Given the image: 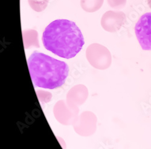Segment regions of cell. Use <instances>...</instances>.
<instances>
[{
    "label": "cell",
    "mask_w": 151,
    "mask_h": 149,
    "mask_svg": "<svg viewBox=\"0 0 151 149\" xmlns=\"http://www.w3.org/2000/svg\"><path fill=\"white\" fill-rule=\"evenodd\" d=\"M42 41L48 51L66 59L74 57L85 44L83 36L76 24L65 19L50 23L43 32Z\"/></svg>",
    "instance_id": "6da1fadb"
},
{
    "label": "cell",
    "mask_w": 151,
    "mask_h": 149,
    "mask_svg": "<svg viewBox=\"0 0 151 149\" xmlns=\"http://www.w3.org/2000/svg\"><path fill=\"white\" fill-rule=\"evenodd\" d=\"M27 64L33 83L38 88H59L65 83L68 76L69 67L65 62L37 51L30 56Z\"/></svg>",
    "instance_id": "7a4b0ae2"
},
{
    "label": "cell",
    "mask_w": 151,
    "mask_h": 149,
    "mask_svg": "<svg viewBox=\"0 0 151 149\" xmlns=\"http://www.w3.org/2000/svg\"><path fill=\"white\" fill-rule=\"evenodd\" d=\"M137 41L143 50L151 51V12L142 15L134 27Z\"/></svg>",
    "instance_id": "3957f363"
}]
</instances>
